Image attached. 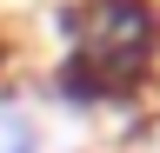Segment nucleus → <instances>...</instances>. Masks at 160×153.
Masks as SVG:
<instances>
[{
    "mask_svg": "<svg viewBox=\"0 0 160 153\" xmlns=\"http://www.w3.org/2000/svg\"><path fill=\"white\" fill-rule=\"evenodd\" d=\"M60 40L133 107L160 73V0H73L60 7Z\"/></svg>",
    "mask_w": 160,
    "mask_h": 153,
    "instance_id": "nucleus-1",
    "label": "nucleus"
},
{
    "mask_svg": "<svg viewBox=\"0 0 160 153\" xmlns=\"http://www.w3.org/2000/svg\"><path fill=\"white\" fill-rule=\"evenodd\" d=\"M0 153H47V127L20 93L0 87Z\"/></svg>",
    "mask_w": 160,
    "mask_h": 153,
    "instance_id": "nucleus-2",
    "label": "nucleus"
},
{
    "mask_svg": "<svg viewBox=\"0 0 160 153\" xmlns=\"http://www.w3.org/2000/svg\"><path fill=\"white\" fill-rule=\"evenodd\" d=\"M7 67H13V47H7V40H0V80H7Z\"/></svg>",
    "mask_w": 160,
    "mask_h": 153,
    "instance_id": "nucleus-3",
    "label": "nucleus"
}]
</instances>
